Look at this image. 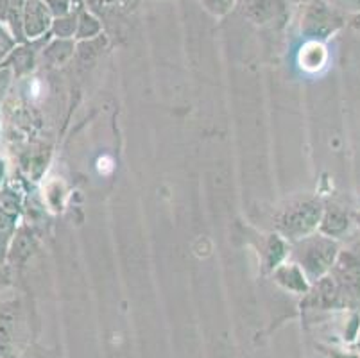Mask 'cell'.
<instances>
[{"label": "cell", "mask_w": 360, "mask_h": 358, "mask_svg": "<svg viewBox=\"0 0 360 358\" xmlns=\"http://www.w3.org/2000/svg\"><path fill=\"white\" fill-rule=\"evenodd\" d=\"M77 24H79V15L77 13L60 16V18H54V22H52V32L58 38H70V36H74V32H77Z\"/></svg>", "instance_id": "e0dca14e"}, {"label": "cell", "mask_w": 360, "mask_h": 358, "mask_svg": "<svg viewBox=\"0 0 360 358\" xmlns=\"http://www.w3.org/2000/svg\"><path fill=\"white\" fill-rule=\"evenodd\" d=\"M6 262L4 260H0V288L4 287L6 283H8V267H4Z\"/></svg>", "instance_id": "603a6c76"}, {"label": "cell", "mask_w": 360, "mask_h": 358, "mask_svg": "<svg viewBox=\"0 0 360 358\" xmlns=\"http://www.w3.org/2000/svg\"><path fill=\"white\" fill-rule=\"evenodd\" d=\"M4 174H6V165L4 162L0 160V185H2V181H4Z\"/></svg>", "instance_id": "484cf974"}, {"label": "cell", "mask_w": 360, "mask_h": 358, "mask_svg": "<svg viewBox=\"0 0 360 358\" xmlns=\"http://www.w3.org/2000/svg\"><path fill=\"white\" fill-rule=\"evenodd\" d=\"M340 24H342V18L330 6L321 0H314L301 20V31L307 38L317 41V39L332 36L340 27Z\"/></svg>", "instance_id": "3957f363"}, {"label": "cell", "mask_w": 360, "mask_h": 358, "mask_svg": "<svg viewBox=\"0 0 360 358\" xmlns=\"http://www.w3.org/2000/svg\"><path fill=\"white\" fill-rule=\"evenodd\" d=\"M18 358H44V357H41L40 353H36V351L27 350V351H24V353H22Z\"/></svg>", "instance_id": "d4e9b609"}, {"label": "cell", "mask_w": 360, "mask_h": 358, "mask_svg": "<svg viewBox=\"0 0 360 358\" xmlns=\"http://www.w3.org/2000/svg\"><path fill=\"white\" fill-rule=\"evenodd\" d=\"M99 32H101L99 20H97L94 15H90L88 11H81L79 24H77V32H75V36H77L79 39H90L99 36Z\"/></svg>", "instance_id": "2e32d148"}, {"label": "cell", "mask_w": 360, "mask_h": 358, "mask_svg": "<svg viewBox=\"0 0 360 358\" xmlns=\"http://www.w3.org/2000/svg\"><path fill=\"white\" fill-rule=\"evenodd\" d=\"M335 280L337 287L359 294L360 292V260L353 252H342L337 256L335 262Z\"/></svg>", "instance_id": "8992f818"}, {"label": "cell", "mask_w": 360, "mask_h": 358, "mask_svg": "<svg viewBox=\"0 0 360 358\" xmlns=\"http://www.w3.org/2000/svg\"><path fill=\"white\" fill-rule=\"evenodd\" d=\"M337 256H339V245L330 236H305L297 241L294 248V258L303 272H305L307 280L319 281L325 278L328 271L335 265Z\"/></svg>", "instance_id": "6da1fadb"}, {"label": "cell", "mask_w": 360, "mask_h": 358, "mask_svg": "<svg viewBox=\"0 0 360 358\" xmlns=\"http://www.w3.org/2000/svg\"><path fill=\"white\" fill-rule=\"evenodd\" d=\"M51 9L45 4V0H25L24 15H22V25H24V36L27 39H38L52 29Z\"/></svg>", "instance_id": "5b68a950"}, {"label": "cell", "mask_w": 360, "mask_h": 358, "mask_svg": "<svg viewBox=\"0 0 360 358\" xmlns=\"http://www.w3.org/2000/svg\"><path fill=\"white\" fill-rule=\"evenodd\" d=\"M20 314L15 303L0 305V358H18L20 346Z\"/></svg>", "instance_id": "277c9868"}, {"label": "cell", "mask_w": 360, "mask_h": 358, "mask_svg": "<svg viewBox=\"0 0 360 358\" xmlns=\"http://www.w3.org/2000/svg\"><path fill=\"white\" fill-rule=\"evenodd\" d=\"M274 278L283 288L296 294H305L309 290L305 272L301 271L300 265H278L274 271Z\"/></svg>", "instance_id": "30bf717a"}, {"label": "cell", "mask_w": 360, "mask_h": 358, "mask_svg": "<svg viewBox=\"0 0 360 358\" xmlns=\"http://www.w3.org/2000/svg\"><path fill=\"white\" fill-rule=\"evenodd\" d=\"M16 221H18V215L0 208V260L6 262V258H8L9 245H11L16 229H18Z\"/></svg>", "instance_id": "4fadbf2b"}, {"label": "cell", "mask_w": 360, "mask_h": 358, "mask_svg": "<svg viewBox=\"0 0 360 358\" xmlns=\"http://www.w3.org/2000/svg\"><path fill=\"white\" fill-rule=\"evenodd\" d=\"M45 4L49 6L54 18H60V16H67L74 13L75 0H45Z\"/></svg>", "instance_id": "ffe728a7"}, {"label": "cell", "mask_w": 360, "mask_h": 358, "mask_svg": "<svg viewBox=\"0 0 360 358\" xmlns=\"http://www.w3.org/2000/svg\"><path fill=\"white\" fill-rule=\"evenodd\" d=\"M349 24H352V27L355 29V31H360V13H355V15L352 16Z\"/></svg>", "instance_id": "cb8c5ba5"}, {"label": "cell", "mask_w": 360, "mask_h": 358, "mask_svg": "<svg viewBox=\"0 0 360 358\" xmlns=\"http://www.w3.org/2000/svg\"><path fill=\"white\" fill-rule=\"evenodd\" d=\"M265 249H267L265 251V265H267V269H276L281 258L285 256V244L278 235H271Z\"/></svg>", "instance_id": "9a60e30c"}, {"label": "cell", "mask_w": 360, "mask_h": 358, "mask_svg": "<svg viewBox=\"0 0 360 358\" xmlns=\"http://www.w3.org/2000/svg\"><path fill=\"white\" fill-rule=\"evenodd\" d=\"M355 221H356V224L360 226V212H356V213H355Z\"/></svg>", "instance_id": "4316f807"}, {"label": "cell", "mask_w": 360, "mask_h": 358, "mask_svg": "<svg viewBox=\"0 0 360 358\" xmlns=\"http://www.w3.org/2000/svg\"><path fill=\"white\" fill-rule=\"evenodd\" d=\"M337 8L346 9V11H352L353 15L355 13H360V0H333Z\"/></svg>", "instance_id": "7402d4cb"}, {"label": "cell", "mask_w": 360, "mask_h": 358, "mask_svg": "<svg viewBox=\"0 0 360 358\" xmlns=\"http://www.w3.org/2000/svg\"><path fill=\"white\" fill-rule=\"evenodd\" d=\"M201 2L206 11H210L215 16H224L237 4V0H201Z\"/></svg>", "instance_id": "44dd1931"}, {"label": "cell", "mask_w": 360, "mask_h": 358, "mask_svg": "<svg viewBox=\"0 0 360 358\" xmlns=\"http://www.w3.org/2000/svg\"><path fill=\"white\" fill-rule=\"evenodd\" d=\"M104 45H106V38H104L103 34L96 36V38L84 39L83 44L79 45V58L83 59V61H86V59L90 61L94 56H97L103 51Z\"/></svg>", "instance_id": "ac0fdd59"}, {"label": "cell", "mask_w": 360, "mask_h": 358, "mask_svg": "<svg viewBox=\"0 0 360 358\" xmlns=\"http://www.w3.org/2000/svg\"><path fill=\"white\" fill-rule=\"evenodd\" d=\"M349 228V217L345 210L340 208H328L323 213L321 219L319 229L323 235L330 236V238H337V236L345 235Z\"/></svg>", "instance_id": "8fae6325"}, {"label": "cell", "mask_w": 360, "mask_h": 358, "mask_svg": "<svg viewBox=\"0 0 360 358\" xmlns=\"http://www.w3.org/2000/svg\"><path fill=\"white\" fill-rule=\"evenodd\" d=\"M25 0H0V24L11 31L15 39H22L24 36V25H22V15H24Z\"/></svg>", "instance_id": "9c48e42d"}, {"label": "cell", "mask_w": 360, "mask_h": 358, "mask_svg": "<svg viewBox=\"0 0 360 358\" xmlns=\"http://www.w3.org/2000/svg\"><path fill=\"white\" fill-rule=\"evenodd\" d=\"M240 8L244 16L255 24H267L273 22L285 9L283 0H240Z\"/></svg>", "instance_id": "52a82bcc"}, {"label": "cell", "mask_w": 360, "mask_h": 358, "mask_svg": "<svg viewBox=\"0 0 360 358\" xmlns=\"http://www.w3.org/2000/svg\"><path fill=\"white\" fill-rule=\"evenodd\" d=\"M326 59H328V54H326L325 45L319 44V41H307V45L301 49L300 54V63L301 67L305 68L309 72H316L319 68H323V65L326 63Z\"/></svg>", "instance_id": "7c38bea8"}, {"label": "cell", "mask_w": 360, "mask_h": 358, "mask_svg": "<svg viewBox=\"0 0 360 358\" xmlns=\"http://www.w3.org/2000/svg\"><path fill=\"white\" fill-rule=\"evenodd\" d=\"M90 2H94V4H97V2H111V0H90Z\"/></svg>", "instance_id": "83f0119b"}, {"label": "cell", "mask_w": 360, "mask_h": 358, "mask_svg": "<svg viewBox=\"0 0 360 358\" xmlns=\"http://www.w3.org/2000/svg\"><path fill=\"white\" fill-rule=\"evenodd\" d=\"M323 213L325 210L316 199H297L278 213L276 228L290 241H301L319 228Z\"/></svg>", "instance_id": "7a4b0ae2"}, {"label": "cell", "mask_w": 360, "mask_h": 358, "mask_svg": "<svg viewBox=\"0 0 360 358\" xmlns=\"http://www.w3.org/2000/svg\"><path fill=\"white\" fill-rule=\"evenodd\" d=\"M36 249V238L29 228H18L15 233L11 245H9L8 258L6 264L8 265H24L25 262L32 256Z\"/></svg>", "instance_id": "ba28073f"}, {"label": "cell", "mask_w": 360, "mask_h": 358, "mask_svg": "<svg viewBox=\"0 0 360 358\" xmlns=\"http://www.w3.org/2000/svg\"><path fill=\"white\" fill-rule=\"evenodd\" d=\"M15 36H13L4 25L0 24V65L4 63L6 59H8V56L11 54L13 49H15Z\"/></svg>", "instance_id": "d6986e66"}, {"label": "cell", "mask_w": 360, "mask_h": 358, "mask_svg": "<svg viewBox=\"0 0 360 358\" xmlns=\"http://www.w3.org/2000/svg\"><path fill=\"white\" fill-rule=\"evenodd\" d=\"M74 54V44L68 38H56L44 49V58L51 65L65 63L70 56Z\"/></svg>", "instance_id": "5bb4252c"}]
</instances>
